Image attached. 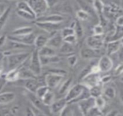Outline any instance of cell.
Wrapping results in <instances>:
<instances>
[{
	"label": "cell",
	"mask_w": 123,
	"mask_h": 116,
	"mask_svg": "<svg viewBox=\"0 0 123 116\" xmlns=\"http://www.w3.org/2000/svg\"><path fill=\"white\" fill-rule=\"evenodd\" d=\"M31 52L27 51H19L7 56V65L9 70L19 68L28 60Z\"/></svg>",
	"instance_id": "1"
},
{
	"label": "cell",
	"mask_w": 123,
	"mask_h": 116,
	"mask_svg": "<svg viewBox=\"0 0 123 116\" xmlns=\"http://www.w3.org/2000/svg\"><path fill=\"white\" fill-rule=\"evenodd\" d=\"M42 66L38 50L35 49L30 56L28 68L36 76H39L42 72Z\"/></svg>",
	"instance_id": "2"
},
{
	"label": "cell",
	"mask_w": 123,
	"mask_h": 116,
	"mask_svg": "<svg viewBox=\"0 0 123 116\" xmlns=\"http://www.w3.org/2000/svg\"><path fill=\"white\" fill-rule=\"evenodd\" d=\"M86 88V86L83 84H77L75 85H73L70 87L68 93L65 94V98L68 102V103L75 102V101L78 99L79 97L82 94Z\"/></svg>",
	"instance_id": "3"
},
{
	"label": "cell",
	"mask_w": 123,
	"mask_h": 116,
	"mask_svg": "<svg viewBox=\"0 0 123 116\" xmlns=\"http://www.w3.org/2000/svg\"><path fill=\"white\" fill-rule=\"evenodd\" d=\"M28 2L34 12L36 18L42 16L49 8L45 0H28Z\"/></svg>",
	"instance_id": "4"
},
{
	"label": "cell",
	"mask_w": 123,
	"mask_h": 116,
	"mask_svg": "<svg viewBox=\"0 0 123 116\" xmlns=\"http://www.w3.org/2000/svg\"><path fill=\"white\" fill-rule=\"evenodd\" d=\"M104 35H91L86 39V44L88 46L99 50L104 45Z\"/></svg>",
	"instance_id": "5"
},
{
	"label": "cell",
	"mask_w": 123,
	"mask_h": 116,
	"mask_svg": "<svg viewBox=\"0 0 123 116\" xmlns=\"http://www.w3.org/2000/svg\"><path fill=\"white\" fill-rule=\"evenodd\" d=\"M25 95L28 97V99H29V101L31 102V103L33 104V107H35L36 108L40 110L41 111L44 112L46 115L47 114L45 111L46 110V107H49L43 104V102H42V99H40L38 97H37V95L35 93L27 91L25 92Z\"/></svg>",
	"instance_id": "6"
},
{
	"label": "cell",
	"mask_w": 123,
	"mask_h": 116,
	"mask_svg": "<svg viewBox=\"0 0 123 116\" xmlns=\"http://www.w3.org/2000/svg\"><path fill=\"white\" fill-rule=\"evenodd\" d=\"M65 76L57 75L52 73H48L44 79H45V84L50 89H55L58 86V85L60 84V82L63 80Z\"/></svg>",
	"instance_id": "7"
},
{
	"label": "cell",
	"mask_w": 123,
	"mask_h": 116,
	"mask_svg": "<svg viewBox=\"0 0 123 116\" xmlns=\"http://www.w3.org/2000/svg\"><path fill=\"white\" fill-rule=\"evenodd\" d=\"M78 107L80 110V111L81 112V114L83 115H87L88 111L94 106H96L95 104V97H89L86 99H82L80 101H79L78 102H77Z\"/></svg>",
	"instance_id": "8"
},
{
	"label": "cell",
	"mask_w": 123,
	"mask_h": 116,
	"mask_svg": "<svg viewBox=\"0 0 123 116\" xmlns=\"http://www.w3.org/2000/svg\"><path fill=\"white\" fill-rule=\"evenodd\" d=\"M82 81L83 85L90 89L97 84H101V77L99 76V73L90 72L82 78Z\"/></svg>",
	"instance_id": "9"
},
{
	"label": "cell",
	"mask_w": 123,
	"mask_h": 116,
	"mask_svg": "<svg viewBox=\"0 0 123 116\" xmlns=\"http://www.w3.org/2000/svg\"><path fill=\"white\" fill-rule=\"evenodd\" d=\"M62 23H49V22H39L36 21V26L45 31L49 33H54L57 32L61 28Z\"/></svg>",
	"instance_id": "10"
},
{
	"label": "cell",
	"mask_w": 123,
	"mask_h": 116,
	"mask_svg": "<svg viewBox=\"0 0 123 116\" xmlns=\"http://www.w3.org/2000/svg\"><path fill=\"white\" fill-rule=\"evenodd\" d=\"M68 104V102L65 98H61L59 99L54 100V102L49 107V111L51 114L59 115Z\"/></svg>",
	"instance_id": "11"
},
{
	"label": "cell",
	"mask_w": 123,
	"mask_h": 116,
	"mask_svg": "<svg viewBox=\"0 0 123 116\" xmlns=\"http://www.w3.org/2000/svg\"><path fill=\"white\" fill-rule=\"evenodd\" d=\"M113 61L111 59L109 55L106 54L103 55L100 57V59L98 62V65L101 72L106 73L110 71L113 68Z\"/></svg>",
	"instance_id": "12"
},
{
	"label": "cell",
	"mask_w": 123,
	"mask_h": 116,
	"mask_svg": "<svg viewBox=\"0 0 123 116\" xmlns=\"http://www.w3.org/2000/svg\"><path fill=\"white\" fill-rule=\"evenodd\" d=\"M36 36L34 35L33 33H31L28 35H24V36H13L11 35L8 37L9 40L12 41H15L22 44H24L25 45L31 46L34 45V41H35Z\"/></svg>",
	"instance_id": "13"
},
{
	"label": "cell",
	"mask_w": 123,
	"mask_h": 116,
	"mask_svg": "<svg viewBox=\"0 0 123 116\" xmlns=\"http://www.w3.org/2000/svg\"><path fill=\"white\" fill-rule=\"evenodd\" d=\"M63 42H64V39L61 34V32H59V33L56 32L54 33V35L52 36L49 38L47 45L54 48L55 49H59L61 46L62 45Z\"/></svg>",
	"instance_id": "14"
},
{
	"label": "cell",
	"mask_w": 123,
	"mask_h": 116,
	"mask_svg": "<svg viewBox=\"0 0 123 116\" xmlns=\"http://www.w3.org/2000/svg\"><path fill=\"white\" fill-rule=\"evenodd\" d=\"M64 20H65L64 17L59 14H52L46 16H41L37 18L36 20V21L49 22V23H62Z\"/></svg>",
	"instance_id": "15"
},
{
	"label": "cell",
	"mask_w": 123,
	"mask_h": 116,
	"mask_svg": "<svg viewBox=\"0 0 123 116\" xmlns=\"http://www.w3.org/2000/svg\"><path fill=\"white\" fill-rule=\"evenodd\" d=\"M98 50L87 46L81 49L80 52V55L84 60H91L94 59V58H96L98 56Z\"/></svg>",
	"instance_id": "16"
},
{
	"label": "cell",
	"mask_w": 123,
	"mask_h": 116,
	"mask_svg": "<svg viewBox=\"0 0 123 116\" xmlns=\"http://www.w3.org/2000/svg\"><path fill=\"white\" fill-rule=\"evenodd\" d=\"M36 77L37 76L30 70V68L25 67L24 65L19 68V79L27 80L31 78H36Z\"/></svg>",
	"instance_id": "17"
},
{
	"label": "cell",
	"mask_w": 123,
	"mask_h": 116,
	"mask_svg": "<svg viewBox=\"0 0 123 116\" xmlns=\"http://www.w3.org/2000/svg\"><path fill=\"white\" fill-rule=\"evenodd\" d=\"M122 44L120 40H111L107 43L106 52L108 55H111L117 53L121 48Z\"/></svg>",
	"instance_id": "18"
},
{
	"label": "cell",
	"mask_w": 123,
	"mask_h": 116,
	"mask_svg": "<svg viewBox=\"0 0 123 116\" xmlns=\"http://www.w3.org/2000/svg\"><path fill=\"white\" fill-rule=\"evenodd\" d=\"M24 81H25L24 87L25 88V89L33 93H36L37 89L40 86H41L40 85V83L37 80V78H31V79H27Z\"/></svg>",
	"instance_id": "19"
},
{
	"label": "cell",
	"mask_w": 123,
	"mask_h": 116,
	"mask_svg": "<svg viewBox=\"0 0 123 116\" xmlns=\"http://www.w3.org/2000/svg\"><path fill=\"white\" fill-rule=\"evenodd\" d=\"M48 41H49V38L46 36H45L43 34L38 35L37 36H36L35 41H34L35 48L38 50L41 49L42 47L47 45Z\"/></svg>",
	"instance_id": "20"
},
{
	"label": "cell",
	"mask_w": 123,
	"mask_h": 116,
	"mask_svg": "<svg viewBox=\"0 0 123 116\" xmlns=\"http://www.w3.org/2000/svg\"><path fill=\"white\" fill-rule=\"evenodd\" d=\"M16 96L13 92L0 93V104H7L15 100Z\"/></svg>",
	"instance_id": "21"
},
{
	"label": "cell",
	"mask_w": 123,
	"mask_h": 116,
	"mask_svg": "<svg viewBox=\"0 0 123 116\" xmlns=\"http://www.w3.org/2000/svg\"><path fill=\"white\" fill-rule=\"evenodd\" d=\"M5 78L8 82H14L19 80V68L9 70L7 73L5 75Z\"/></svg>",
	"instance_id": "22"
},
{
	"label": "cell",
	"mask_w": 123,
	"mask_h": 116,
	"mask_svg": "<svg viewBox=\"0 0 123 116\" xmlns=\"http://www.w3.org/2000/svg\"><path fill=\"white\" fill-rule=\"evenodd\" d=\"M33 29L31 26H23L20 28H18L15 29L12 32V35L13 36H24V35H28L31 33H33Z\"/></svg>",
	"instance_id": "23"
},
{
	"label": "cell",
	"mask_w": 123,
	"mask_h": 116,
	"mask_svg": "<svg viewBox=\"0 0 123 116\" xmlns=\"http://www.w3.org/2000/svg\"><path fill=\"white\" fill-rule=\"evenodd\" d=\"M17 10L29 13L33 15L34 16H36L34 12L33 11V10H32L31 7L30 6L29 3L28 2V1H20V2H18L17 4Z\"/></svg>",
	"instance_id": "24"
},
{
	"label": "cell",
	"mask_w": 123,
	"mask_h": 116,
	"mask_svg": "<svg viewBox=\"0 0 123 116\" xmlns=\"http://www.w3.org/2000/svg\"><path fill=\"white\" fill-rule=\"evenodd\" d=\"M40 56L43 57H51L54 55H56V49L51 46H49L48 45H46L45 46L42 47L41 49L38 50Z\"/></svg>",
	"instance_id": "25"
},
{
	"label": "cell",
	"mask_w": 123,
	"mask_h": 116,
	"mask_svg": "<svg viewBox=\"0 0 123 116\" xmlns=\"http://www.w3.org/2000/svg\"><path fill=\"white\" fill-rule=\"evenodd\" d=\"M73 78H69L68 79H66L62 84L61 85L59 89V94L62 95V94H66L68 93V91H69V89H70V87L72 86V84H73Z\"/></svg>",
	"instance_id": "26"
},
{
	"label": "cell",
	"mask_w": 123,
	"mask_h": 116,
	"mask_svg": "<svg viewBox=\"0 0 123 116\" xmlns=\"http://www.w3.org/2000/svg\"><path fill=\"white\" fill-rule=\"evenodd\" d=\"M73 23V26H71V27L74 28L75 36H77L78 39H81L84 35V29H83V26L78 20L74 21Z\"/></svg>",
	"instance_id": "27"
},
{
	"label": "cell",
	"mask_w": 123,
	"mask_h": 116,
	"mask_svg": "<svg viewBox=\"0 0 123 116\" xmlns=\"http://www.w3.org/2000/svg\"><path fill=\"white\" fill-rule=\"evenodd\" d=\"M42 102H43V104L48 107H50V105L54 102L55 100V95L54 93L51 91V89L46 94V95L41 99Z\"/></svg>",
	"instance_id": "28"
},
{
	"label": "cell",
	"mask_w": 123,
	"mask_h": 116,
	"mask_svg": "<svg viewBox=\"0 0 123 116\" xmlns=\"http://www.w3.org/2000/svg\"><path fill=\"white\" fill-rule=\"evenodd\" d=\"M9 46L10 49L12 50H25L28 48L30 47V46L28 45H25L24 44L15 41H12V40H9Z\"/></svg>",
	"instance_id": "29"
},
{
	"label": "cell",
	"mask_w": 123,
	"mask_h": 116,
	"mask_svg": "<svg viewBox=\"0 0 123 116\" xmlns=\"http://www.w3.org/2000/svg\"><path fill=\"white\" fill-rule=\"evenodd\" d=\"M11 12H12V8L10 7H9L7 8V10H6V12L1 17H0V31L2 30V28L6 25L7 20H9Z\"/></svg>",
	"instance_id": "30"
},
{
	"label": "cell",
	"mask_w": 123,
	"mask_h": 116,
	"mask_svg": "<svg viewBox=\"0 0 123 116\" xmlns=\"http://www.w3.org/2000/svg\"><path fill=\"white\" fill-rule=\"evenodd\" d=\"M101 83L99 84H97L91 88H90V94L91 96L93 97H98L99 96H101L103 94V89H102V86H101Z\"/></svg>",
	"instance_id": "31"
},
{
	"label": "cell",
	"mask_w": 123,
	"mask_h": 116,
	"mask_svg": "<svg viewBox=\"0 0 123 116\" xmlns=\"http://www.w3.org/2000/svg\"><path fill=\"white\" fill-rule=\"evenodd\" d=\"M59 52L62 54H73L74 52V47L73 44H68L67 42H63L62 45L59 48Z\"/></svg>",
	"instance_id": "32"
},
{
	"label": "cell",
	"mask_w": 123,
	"mask_h": 116,
	"mask_svg": "<svg viewBox=\"0 0 123 116\" xmlns=\"http://www.w3.org/2000/svg\"><path fill=\"white\" fill-rule=\"evenodd\" d=\"M93 7L94 8V10L96 13H98L99 15H101L104 10V5L101 1V0H94L93 3Z\"/></svg>",
	"instance_id": "33"
},
{
	"label": "cell",
	"mask_w": 123,
	"mask_h": 116,
	"mask_svg": "<svg viewBox=\"0 0 123 116\" xmlns=\"http://www.w3.org/2000/svg\"><path fill=\"white\" fill-rule=\"evenodd\" d=\"M17 15L24 19V20H36V17L34 16L33 15L29 13H27V12H25V11H22V10H17Z\"/></svg>",
	"instance_id": "34"
},
{
	"label": "cell",
	"mask_w": 123,
	"mask_h": 116,
	"mask_svg": "<svg viewBox=\"0 0 123 116\" xmlns=\"http://www.w3.org/2000/svg\"><path fill=\"white\" fill-rule=\"evenodd\" d=\"M103 94L109 98V99H114L115 97H116V94H117V92H116V89L112 87V86H109V87H106V89H104L103 91Z\"/></svg>",
	"instance_id": "35"
},
{
	"label": "cell",
	"mask_w": 123,
	"mask_h": 116,
	"mask_svg": "<svg viewBox=\"0 0 123 116\" xmlns=\"http://www.w3.org/2000/svg\"><path fill=\"white\" fill-rule=\"evenodd\" d=\"M49 90H50V89H49L46 84H45V85H41V86H40L37 89V90H36V91L35 94H36L37 95V97H38L40 99H42Z\"/></svg>",
	"instance_id": "36"
},
{
	"label": "cell",
	"mask_w": 123,
	"mask_h": 116,
	"mask_svg": "<svg viewBox=\"0 0 123 116\" xmlns=\"http://www.w3.org/2000/svg\"><path fill=\"white\" fill-rule=\"evenodd\" d=\"M95 104L97 107H98L100 110H102L106 106V100L104 98V97L101 95L95 98Z\"/></svg>",
	"instance_id": "37"
},
{
	"label": "cell",
	"mask_w": 123,
	"mask_h": 116,
	"mask_svg": "<svg viewBox=\"0 0 123 116\" xmlns=\"http://www.w3.org/2000/svg\"><path fill=\"white\" fill-rule=\"evenodd\" d=\"M67 62L70 67H74L78 63V56L75 54H70L68 58H67Z\"/></svg>",
	"instance_id": "38"
},
{
	"label": "cell",
	"mask_w": 123,
	"mask_h": 116,
	"mask_svg": "<svg viewBox=\"0 0 123 116\" xmlns=\"http://www.w3.org/2000/svg\"><path fill=\"white\" fill-rule=\"evenodd\" d=\"M60 32H61V34H62V36L63 39L67 37V36H69L70 35L75 34L74 28L72 27H65V28L62 29Z\"/></svg>",
	"instance_id": "39"
},
{
	"label": "cell",
	"mask_w": 123,
	"mask_h": 116,
	"mask_svg": "<svg viewBox=\"0 0 123 116\" xmlns=\"http://www.w3.org/2000/svg\"><path fill=\"white\" fill-rule=\"evenodd\" d=\"M76 15L78 17V18L80 20H88V17H89V13L88 11L85 10H80L76 13Z\"/></svg>",
	"instance_id": "40"
},
{
	"label": "cell",
	"mask_w": 123,
	"mask_h": 116,
	"mask_svg": "<svg viewBox=\"0 0 123 116\" xmlns=\"http://www.w3.org/2000/svg\"><path fill=\"white\" fill-rule=\"evenodd\" d=\"M102 110H100L98 107H97L96 106L93 107L88 112L87 115H91V116H99V115H102Z\"/></svg>",
	"instance_id": "41"
},
{
	"label": "cell",
	"mask_w": 123,
	"mask_h": 116,
	"mask_svg": "<svg viewBox=\"0 0 123 116\" xmlns=\"http://www.w3.org/2000/svg\"><path fill=\"white\" fill-rule=\"evenodd\" d=\"M104 29L101 24H97L93 28V34L94 35H104Z\"/></svg>",
	"instance_id": "42"
},
{
	"label": "cell",
	"mask_w": 123,
	"mask_h": 116,
	"mask_svg": "<svg viewBox=\"0 0 123 116\" xmlns=\"http://www.w3.org/2000/svg\"><path fill=\"white\" fill-rule=\"evenodd\" d=\"M49 73H55V74L60 75V76H65L68 74V72L65 70L61 69V68H52V69H50L49 71Z\"/></svg>",
	"instance_id": "43"
},
{
	"label": "cell",
	"mask_w": 123,
	"mask_h": 116,
	"mask_svg": "<svg viewBox=\"0 0 123 116\" xmlns=\"http://www.w3.org/2000/svg\"><path fill=\"white\" fill-rule=\"evenodd\" d=\"M73 110L71 107H70L68 104L65 107V109L61 112L59 115H67V116H70L73 115Z\"/></svg>",
	"instance_id": "44"
},
{
	"label": "cell",
	"mask_w": 123,
	"mask_h": 116,
	"mask_svg": "<svg viewBox=\"0 0 123 116\" xmlns=\"http://www.w3.org/2000/svg\"><path fill=\"white\" fill-rule=\"evenodd\" d=\"M77 40H78V38L75 36V34L70 35L69 36H67V37L64 38V41L65 42H67V43L73 44V45H74L77 42Z\"/></svg>",
	"instance_id": "45"
},
{
	"label": "cell",
	"mask_w": 123,
	"mask_h": 116,
	"mask_svg": "<svg viewBox=\"0 0 123 116\" xmlns=\"http://www.w3.org/2000/svg\"><path fill=\"white\" fill-rule=\"evenodd\" d=\"M123 73V63L122 64H119L118 65L115 70H114V76H121L122 74Z\"/></svg>",
	"instance_id": "46"
},
{
	"label": "cell",
	"mask_w": 123,
	"mask_h": 116,
	"mask_svg": "<svg viewBox=\"0 0 123 116\" xmlns=\"http://www.w3.org/2000/svg\"><path fill=\"white\" fill-rule=\"evenodd\" d=\"M112 79V77L110 75H106V76H104L103 77L101 78V83L102 84H108L109 83Z\"/></svg>",
	"instance_id": "47"
},
{
	"label": "cell",
	"mask_w": 123,
	"mask_h": 116,
	"mask_svg": "<svg viewBox=\"0 0 123 116\" xmlns=\"http://www.w3.org/2000/svg\"><path fill=\"white\" fill-rule=\"evenodd\" d=\"M9 7L7 5V4L4 2H0V17H1L7 10Z\"/></svg>",
	"instance_id": "48"
},
{
	"label": "cell",
	"mask_w": 123,
	"mask_h": 116,
	"mask_svg": "<svg viewBox=\"0 0 123 116\" xmlns=\"http://www.w3.org/2000/svg\"><path fill=\"white\" fill-rule=\"evenodd\" d=\"M0 115H2V116L12 115V113H11L10 109H7V108L0 109Z\"/></svg>",
	"instance_id": "49"
},
{
	"label": "cell",
	"mask_w": 123,
	"mask_h": 116,
	"mask_svg": "<svg viewBox=\"0 0 123 116\" xmlns=\"http://www.w3.org/2000/svg\"><path fill=\"white\" fill-rule=\"evenodd\" d=\"M25 114L26 115H28V116H33L35 115V113H34V111L33 110V107H27L25 108Z\"/></svg>",
	"instance_id": "50"
},
{
	"label": "cell",
	"mask_w": 123,
	"mask_h": 116,
	"mask_svg": "<svg viewBox=\"0 0 123 116\" xmlns=\"http://www.w3.org/2000/svg\"><path fill=\"white\" fill-rule=\"evenodd\" d=\"M7 39H8V37L6 35H1L0 36V47L3 46L5 44Z\"/></svg>",
	"instance_id": "51"
},
{
	"label": "cell",
	"mask_w": 123,
	"mask_h": 116,
	"mask_svg": "<svg viewBox=\"0 0 123 116\" xmlns=\"http://www.w3.org/2000/svg\"><path fill=\"white\" fill-rule=\"evenodd\" d=\"M45 1H46L49 8L55 6L57 4V2H58V0H45Z\"/></svg>",
	"instance_id": "52"
},
{
	"label": "cell",
	"mask_w": 123,
	"mask_h": 116,
	"mask_svg": "<svg viewBox=\"0 0 123 116\" xmlns=\"http://www.w3.org/2000/svg\"><path fill=\"white\" fill-rule=\"evenodd\" d=\"M116 24L118 27H123V15L117 17L116 20Z\"/></svg>",
	"instance_id": "53"
},
{
	"label": "cell",
	"mask_w": 123,
	"mask_h": 116,
	"mask_svg": "<svg viewBox=\"0 0 123 116\" xmlns=\"http://www.w3.org/2000/svg\"><path fill=\"white\" fill-rule=\"evenodd\" d=\"M19 110H20V107H19L18 105H15V106H13L12 108H10V111H11L12 115H18Z\"/></svg>",
	"instance_id": "54"
},
{
	"label": "cell",
	"mask_w": 123,
	"mask_h": 116,
	"mask_svg": "<svg viewBox=\"0 0 123 116\" xmlns=\"http://www.w3.org/2000/svg\"><path fill=\"white\" fill-rule=\"evenodd\" d=\"M120 115V112L117 110H111L109 112L106 113V115H111V116H118Z\"/></svg>",
	"instance_id": "55"
},
{
	"label": "cell",
	"mask_w": 123,
	"mask_h": 116,
	"mask_svg": "<svg viewBox=\"0 0 123 116\" xmlns=\"http://www.w3.org/2000/svg\"><path fill=\"white\" fill-rule=\"evenodd\" d=\"M7 81L5 80V78H0V91H1L3 88V86H5V82Z\"/></svg>",
	"instance_id": "56"
},
{
	"label": "cell",
	"mask_w": 123,
	"mask_h": 116,
	"mask_svg": "<svg viewBox=\"0 0 123 116\" xmlns=\"http://www.w3.org/2000/svg\"><path fill=\"white\" fill-rule=\"evenodd\" d=\"M109 1L111 3L114 4V5H116L119 6V5H120V4H121L122 0H109Z\"/></svg>",
	"instance_id": "57"
},
{
	"label": "cell",
	"mask_w": 123,
	"mask_h": 116,
	"mask_svg": "<svg viewBox=\"0 0 123 116\" xmlns=\"http://www.w3.org/2000/svg\"><path fill=\"white\" fill-rule=\"evenodd\" d=\"M5 55L4 54L3 52H0V64L2 63V61L4 60V58H5Z\"/></svg>",
	"instance_id": "58"
},
{
	"label": "cell",
	"mask_w": 123,
	"mask_h": 116,
	"mask_svg": "<svg viewBox=\"0 0 123 116\" xmlns=\"http://www.w3.org/2000/svg\"><path fill=\"white\" fill-rule=\"evenodd\" d=\"M119 98H120V100H121L122 104H123V92L122 91H121L119 93Z\"/></svg>",
	"instance_id": "59"
},
{
	"label": "cell",
	"mask_w": 123,
	"mask_h": 116,
	"mask_svg": "<svg viewBox=\"0 0 123 116\" xmlns=\"http://www.w3.org/2000/svg\"><path fill=\"white\" fill-rule=\"evenodd\" d=\"M2 72H3V67H2V64H0V76H2Z\"/></svg>",
	"instance_id": "60"
},
{
	"label": "cell",
	"mask_w": 123,
	"mask_h": 116,
	"mask_svg": "<svg viewBox=\"0 0 123 116\" xmlns=\"http://www.w3.org/2000/svg\"><path fill=\"white\" fill-rule=\"evenodd\" d=\"M119 40H120V42H121V44H122V46L123 47V37H122V38H121V39H120Z\"/></svg>",
	"instance_id": "61"
},
{
	"label": "cell",
	"mask_w": 123,
	"mask_h": 116,
	"mask_svg": "<svg viewBox=\"0 0 123 116\" xmlns=\"http://www.w3.org/2000/svg\"><path fill=\"white\" fill-rule=\"evenodd\" d=\"M120 81H121L122 83H123V76H121V78H120Z\"/></svg>",
	"instance_id": "62"
}]
</instances>
